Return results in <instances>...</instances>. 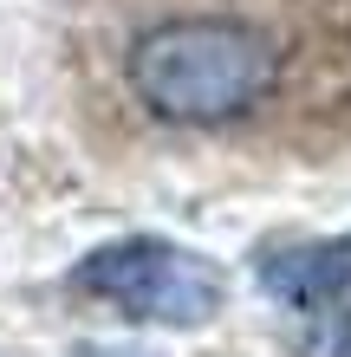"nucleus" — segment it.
I'll return each instance as SVG.
<instances>
[{
    "label": "nucleus",
    "instance_id": "nucleus-1",
    "mask_svg": "<svg viewBox=\"0 0 351 357\" xmlns=\"http://www.w3.org/2000/svg\"><path fill=\"white\" fill-rule=\"evenodd\" d=\"M124 104L156 130L228 137L351 104V0H150L117 46Z\"/></svg>",
    "mask_w": 351,
    "mask_h": 357
},
{
    "label": "nucleus",
    "instance_id": "nucleus-2",
    "mask_svg": "<svg viewBox=\"0 0 351 357\" xmlns=\"http://www.w3.org/2000/svg\"><path fill=\"white\" fill-rule=\"evenodd\" d=\"M72 292L98 299L105 312L130 325H163V331H195L228 305V273L209 254L182 241H156V234H130V241H105L72 266Z\"/></svg>",
    "mask_w": 351,
    "mask_h": 357
},
{
    "label": "nucleus",
    "instance_id": "nucleus-3",
    "mask_svg": "<svg viewBox=\"0 0 351 357\" xmlns=\"http://www.w3.org/2000/svg\"><path fill=\"white\" fill-rule=\"evenodd\" d=\"M260 286H267V299L293 305V312H306V319L345 312L351 305V234L280 247L274 260H260Z\"/></svg>",
    "mask_w": 351,
    "mask_h": 357
},
{
    "label": "nucleus",
    "instance_id": "nucleus-4",
    "mask_svg": "<svg viewBox=\"0 0 351 357\" xmlns=\"http://www.w3.org/2000/svg\"><path fill=\"white\" fill-rule=\"evenodd\" d=\"M313 357H351V312H345V319H338V331H332V338H325Z\"/></svg>",
    "mask_w": 351,
    "mask_h": 357
}]
</instances>
